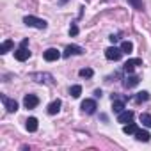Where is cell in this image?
<instances>
[{
	"label": "cell",
	"mask_w": 151,
	"mask_h": 151,
	"mask_svg": "<svg viewBox=\"0 0 151 151\" xmlns=\"http://www.w3.org/2000/svg\"><path fill=\"white\" fill-rule=\"evenodd\" d=\"M23 23H25V25H29V27H34V29H41V30H45V29H46V25H48L45 20L36 18V16H25V18H23Z\"/></svg>",
	"instance_id": "1"
},
{
	"label": "cell",
	"mask_w": 151,
	"mask_h": 151,
	"mask_svg": "<svg viewBox=\"0 0 151 151\" xmlns=\"http://www.w3.org/2000/svg\"><path fill=\"white\" fill-rule=\"evenodd\" d=\"M121 55H123V50L117 48V46H109V48L105 50V57H107L109 60H119Z\"/></svg>",
	"instance_id": "2"
},
{
	"label": "cell",
	"mask_w": 151,
	"mask_h": 151,
	"mask_svg": "<svg viewBox=\"0 0 151 151\" xmlns=\"http://www.w3.org/2000/svg\"><path fill=\"white\" fill-rule=\"evenodd\" d=\"M23 105H25L27 109H36V107L39 105V98H37L36 94H27V96L23 98Z\"/></svg>",
	"instance_id": "3"
},
{
	"label": "cell",
	"mask_w": 151,
	"mask_h": 151,
	"mask_svg": "<svg viewBox=\"0 0 151 151\" xmlns=\"http://www.w3.org/2000/svg\"><path fill=\"white\" fill-rule=\"evenodd\" d=\"M0 100H2L4 107L7 109V112H16V110H18V103H16L14 100H11V98H7V96H0Z\"/></svg>",
	"instance_id": "4"
},
{
	"label": "cell",
	"mask_w": 151,
	"mask_h": 151,
	"mask_svg": "<svg viewBox=\"0 0 151 151\" xmlns=\"http://www.w3.org/2000/svg\"><path fill=\"white\" fill-rule=\"evenodd\" d=\"M80 53H84V48H80V46H77V45H69V46H66L64 48V57H69V55H80Z\"/></svg>",
	"instance_id": "5"
},
{
	"label": "cell",
	"mask_w": 151,
	"mask_h": 151,
	"mask_svg": "<svg viewBox=\"0 0 151 151\" xmlns=\"http://www.w3.org/2000/svg\"><path fill=\"white\" fill-rule=\"evenodd\" d=\"M96 101L94 100H84L82 101V110L86 112V114H94L96 112Z\"/></svg>",
	"instance_id": "6"
},
{
	"label": "cell",
	"mask_w": 151,
	"mask_h": 151,
	"mask_svg": "<svg viewBox=\"0 0 151 151\" xmlns=\"http://www.w3.org/2000/svg\"><path fill=\"white\" fill-rule=\"evenodd\" d=\"M14 57H16V60L23 62V60H27V59L30 57V52L27 50V46H20V48L14 52Z\"/></svg>",
	"instance_id": "7"
},
{
	"label": "cell",
	"mask_w": 151,
	"mask_h": 151,
	"mask_svg": "<svg viewBox=\"0 0 151 151\" xmlns=\"http://www.w3.org/2000/svg\"><path fill=\"white\" fill-rule=\"evenodd\" d=\"M137 66H142V60H140V59H128V60L124 62V71H126V73H133V69H135Z\"/></svg>",
	"instance_id": "8"
},
{
	"label": "cell",
	"mask_w": 151,
	"mask_h": 151,
	"mask_svg": "<svg viewBox=\"0 0 151 151\" xmlns=\"http://www.w3.org/2000/svg\"><path fill=\"white\" fill-rule=\"evenodd\" d=\"M117 121H119V123H123V124L132 123V121H133V112H132V110H123V112H119Z\"/></svg>",
	"instance_id": "9"
},
{
	"label": "cell",
	"mask_w": 151,
	"mask_h": 151,
	"mask_svg": "<svg viewBox=\"0 0 151 151\" xmlns=\"http://www.w3.org/2000/svg\"><path fill=\"white\" fill-rule=\"evenodd\" d=\"M59 57H60V53H59L57 48H48V50L45 52V60H48V62H53V60H57Z\"/></svg>",
	"instance_id": "10"
},
{
	"label": "cell",
	"mask_w": 151,
	"mask_h": 151,
	"mask_svg": "<svg viewBox=\"0 0 151 151\" xmlns=\"http://www.w3.org/2000/svg\"><path fill=\"white\" fill-rule=\"evenodd\" d=\"M32 78H36V82H39V84H52V75H46V73H36V75H32Z\"/></svg>",
	"instance_id": "11"
},
{
	"label": "cell",
	"mask_w": 151,
	"mask_h": 151,
	"mask_svg": "<svg viewBox=\"0 0 151 151\" xmlns=\"http://www.w3.org/2000/svg\"><path fill=\"white\" fill-rule=\"evenodd\" d=\"M137 84H139V77H137V75H130V77H126L124 82H123V86L128 87V89H130V87H135Z\"/></svg>",
	"instance_id": "12"
},
{
	"label": "cell",
	"mask_w": 151,
	"mask_h": 151,
	"mask_svg": "<svg viewBox=\"0 0 151 151\" xmlns=\"http://www.w3.org/2000/svg\"><path fill=\"white\" fill-rule=\"evenodd\" d=\"M149 137H151V135H149V132H147V130H137V132H135V139H137V140H140V142H147V140H149Z\"/></svg>",
	"instance_id": "13"
},
{
	"label": "cell",
	"mask_w": 151,
	"mask_h": 151,
	"mask_svg": "<svg viewBox=\"0 0 151 151\" xmlns=\"http://www.w3.org/2000/svg\"><path fill=\"white\" fill-rule=\"evenodd\" d=\"M60 105H62V103H60V100L52 101V103L48 105V114H52V116H53V114H57V112L60 110Z\"/></svg>",
	"instance_id": "14"
},
{
	"label": "cell",
	"mask_w": 151,
	"mask_h": 151,
	"mask_svg": "<svg viewBox=\"0 0 151 151\" xmlns=\"http://www.w3.org/2000/svg\"><path fill=\"white\" fill-rule=\"evenodd\" d=\"M112 109H114V112H117V114L123 112V110H124V101H123V100H114V98H112Z\"/></svg>",
	"instance_id": "15"
},
{
	"label": "cell",
	"mask_w": 151,
	"mask_h": 151,
	"mask_svg": "<svg viewBox=\"0 0 151 151\" xmlns=\"http://www.w3.org/2000/svg\"><path fill=\"white\" fill-rule=\"evenodd\" d=\"M25 123H27V130L29 132H36L37 130V119L36 117H29Z\"/></svg>",
	"instance_id": "16"
},
{
	"label": "cell",
	"mask_w": 151,
	"mask_h": 151,
	"mask_svg": "<svg viewBox=\"0 0 151 151\" xmlns=\"http://www.w3.org/2000/svg\"><path fill=\"white\" fill-rule=\"evenodd\" d=\"M139 128H137V124L135 123H128V124H124V128H123V132L126 133V135H130V133H133L135 135V132H137Z\"/></svg>",
	"instance_id": "17"
},
{
	"label": "cell",
	"mask_w": 151,
	"mask_h": 151,
	"mask_svg": "<svg viewBox=\"0 0 151 151\" xmlns=\"http://www.w3.org/2000/svg\"><path fill=\"white\" fill-rule=\"evenodd\" d=\"M13 46H14V43H13L11 39L4 41V43H2V46H0V53H7V52H9V50L13 48Z\"/></svg>",
	"instance_id": "18"
},
{
	"label": "cell",
	"mask_w": 151,
	"mask_h": 151,
	"mask_svg": "<svg viewBox=\"0 0 151 151\" xmlns=\"http://www.w3.org/2000/svg\"><path fill=\"white\" fill-rule=\"evenodd\" d=\"M69 94H71L73 98H78V96L82 94V87H80V86H73V87L69 89Z\"/></svg>",
	"instance_id": "19"
},
{
	"label": "cell",
	"mask_w": 151,
	"mask_h": 151,
	"mask_svg": "<svg viewBox=\"0 0 151 151\" xmlns=\"http://www.w3.org/2000/svg\"><path fill=\"white\" fill-rule=\"evenodd\" d=\"M121 50H123V53H130V52L133 50V45H132L130 41H123V43H121Z\"/></svg>",
	"instance_id": "20"
},
{
	"label": "cell",
	"mask_w": 151,
	"mask_h": 151,
	"mask_svg": "<svg viewBox=\"0 0 151 151\" xmlns=\"http://www.w3.org/2000/svg\"><path fill=\"white\" fill-rule=\"evenodd\" d=\"M140 123L147 128H151V116L149 114H140Z\"/></svg>",
	"instance_id": "21"
},
{
	"label": "cell",
	"mask_w": 151,
	"mask_h": 151,
	"mask_svg": "<svg viewBox=\"0 0 151 151\" xmlns=\"http://www.w3.org/2000/svg\"><path fill=\"white\" fill-rule=\"evenodd\" d=\"M93 69L91 68H84V69H80V77H84V78H91L93 77Z\"/></svg>",
	"instance_id": "22"
},
{
	"label": "cell",
	"mask_w": 151,
	"mask_h": 151,
	"mask_svg": "<svg viewBox=\"0 0 151 151\" xmlns=\"http://www.w3.org/2000/svg\"><path fill=\"white\" fill-rule=\"evenodd\" d=\"M128 4L133 6V7L139 9V11H142V7H144V6H142V0H128Z\"/></svg>",
	"instance_id": "23"
},
{
	"label": "cell",
	"mask_w": 151,
	"mask_h": 151,
	"mask_svg": "<svg viewBox=\"0 0 151 151\" xmlns=\"http://www.w3.org/2000/svg\"><path fill=\"white\" fill-rule=\"evenodd\" d=\"M135 100H137V101H146V100H149V93H147V91H142V93L137 94Z\"/></svg>",
	"instance_id": "24"
},
{
	"label": "cell",
	"mask_w": 151,
	"mask_h": 151,
	"mask_svg": "<svg viewBox=\"0 0 151 151\" xmlns=\"http://www.w3.org/2000/svg\"><path fill=\"white\" fill-rule=\"evenodd\" d=\"M77 34H78V27L73 23V25L69 27V36H77Z\"/></svg>",
	"instance_id": "25"
},
{
	"label": "cell",
	"mask_w": 151,
	"mask_h": 151,
	"mask_svg": "<svg viewBox=\"0 0 151 151\" xmlns=\"http://www.w3.org/2000/svg\"><path fill=\"white\" fill-rule=\"evenodd\" d=\"M27 45H29V39H23V41H22V45H20V46H27Z\"/></svg>",
	"instance_id": "26"
},
{
	"label": "cell",
	"mask_w": 151,
	"mask_h": 151,
	"mask_svg": "<svg viewBox=\"0 0 151 151\" xmlns=\"http://www.w3.org/2000/svg\"><path fill=\"white\" fill-rule=\"evenodd\" d=\"M66 2H68V0H60V4H66Z\"/></svg>",
	"instance_id": "27"
}]
</instances>
